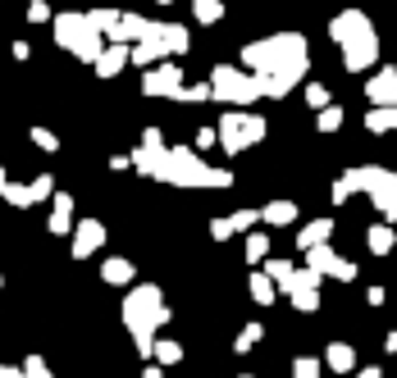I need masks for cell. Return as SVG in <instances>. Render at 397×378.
<instances>
[{
  "label": "cell",
  "mask_w": 397,
  "mask_h": 378,
  "mask_svg": "<svg viewBox=\"0 0 397 378\" xmlns=\"http://www.w3.org/2000/svg\"><path fill=\"white\" fill-rule=\"evenodd\" d=\"M100 278L110 282V287H128V282L137 278V269H132V260H123V255H110L105 264H100Z\"/></svg>",
  "instance_id": "obj_16"
},
{
  "label": "cell",
  "mask_w": 397,
  "mask_h": 378,
  "mask_svg": "<svg viewBox=\"0 0 397 378\" xmlns=\"http://www.w3.org/2000/svg\"><path fill=\"white\" fill-rule=\"evenodd\" d=\"M265 132H270V123L261 114H247V109H224V119L215 123V137H220L224 155H242L247 146L265 141Z\"/></svg>",
  "instance_id": "obj_6"
},
{
  "label": "cell",
  "mask_w": 397,
  "mask_h": 378,
  "mask_svg": "<svg viewBox=\"0 0 397 378\" xmlns=\"http://www.w3.org/2000/svg\"><path fill=\"white\" fill-rule=\"evenodd\" d=\"M51 37H55V46H60V51L78 55L82 64H96V60H100V51H105L100 33H91L82 14H55V19H51Z\"/></svg>",
  "instance_id": "obj_5"
},
{
  "label": "cell",
  "mask_w": 397,
  "mask_h": 378,
  "mask_svg": "<svg viewBox=\"0 0 397 378\" xmlns=\"http://www.w3.org/2000/svg\"><path fill=\"white\" fill-rule=\"evenodd\" d=\"M365 132H397V109H370L365 114Z\"/></svg>",
  "instance_id": "obj_25"
},
{
  "label": "cell",
  "mask_w": 397,
  "mask_h": 378,
  "mask_svg": "<svg viewBox=\"0 0 397 378\" xmlns=\"http://www.w3.org/2000/svg\"><path fill=\"white\" fill-rule=\"evenodd\" d=\"M365 246L375 251V255H388V251L397 246V233H393V224H375L370 233H365Z\"/></svg>",
  "instance_id": "obj_22"
},
{
  "label": "cell",
  "mask_w": 397,
  "mask_h": 378,
  "mask_svg": "<svg viewBox=\"0 0 397 378\" xmlns=\"http://www.w3.org/2000/svg\"><path fill=\"white\" fill-rule=\"evenodd\" d=\"M370 33H375V23H370L365 10H338L329 19V37L338 46H352V42H361V37H370Z\"/></svg>",
  "instance_id": "obj_10"
},
{
  "label": "cell",
  "mask_w": 397,
  "mask_h": 378,
  "mask_svg": "<svg viewBox=\"0 0 397 378\" xmlns=\"http://www.w3.org/2000/svg\"><path fill=\"white\" fill-rule=\"evenodd\" d=\"M342 119H347V114H342V105H324L320 114H315V128H320V132H338Z\"/></svg>",
  "instance_id": "obj_28"
},
{
  "label": "cell",
  "mask_w": 397,
  "mask_h": 378,
  "mask_svg": "<svg viewBox=\"0 0 397 378\" xmlns=\"http://www.w3.org/2000/svg\"><path fill=\"white\" fill-rule=\"evenodd\" d=\"M210 237H215V242L233 237V224H229V219H210Z\"/></svg>",
  "instance_id": "obj_44"
},
{
  "label": "cell",
  "mask_w": 397,
  "mask_h": 378,
  "mask_svg": "<svg viewBox=\"0 0 397 378\" xmlns=\"http://www.w3.org/2000/svg\"><path fill=\"white\" fill-rule=\"evenodd\" d=\"M128 164H132L137 173H146V178H155V183H165L169 146H165V137H160V128H146V132H142V146L128 155Z\"/></svg>",
  "instance_id": "obj_8"
},
{
  "label": "cell",
  "mask_w": 397,
  "mask_h": 378,
  "mask_svg": "<svg viewBox=\"0 0 397 378\" xmlns=\"http://www.w3.org/2000/svg\"><path fill=\"white\" fill-rule=\"evenodd\" d=\"M0 196H5L14 210H28V206H33V192H28L23 183H5V192H0Z\"/></svg>",
  "instance_id": "obj_30"
},
{
  "label": "cell",
  "mask_w": 397,
  "mask_h": 378,
  "mask_svg": "<svg viewBox=\"0 0 397 378\" xmlns=\"http://www.w3.org/2000/svg\"><path fill=\"white\" fill-rule=\"evenodd\" d=\"M100 246H105V224H100V219H82V224H73V260L96 255Z\"/></svg>",
  "instance_id": "obj_13"
},
{
  "label": "cell",
  "mask_w": 397,
  "mask_h": 378,
  "mask_svg": "<svg viewBox=\"0 0 397 378\" xmlns=\"http://www.w3.org/2000/svg\"><path fill=\"white\" fill-rule=\"evenodd\" d=\"M5 183H10V178H5V164H0V192H5Z\"/></svg>",
  "instance_id": "obj_46"
},
{
  "label": "cell",
  "mask_w": 397,
  "mask_h": 378,
  "mask_svg": "<svg viewBox=\"0 0 397 378\" xmlns=\"http://www.w3.org/2000/svg\"><path fill=\"white\" fill-rule=\"evenodd\" d=\"M160 46H165V55H188L192 37H188L183 23H165V28H160Z\"/></svg>",
  "instance_id": "obj_19"
},
{
  "label": "cell",
  "mask_w": 397,
  "mask_h": 378,
  "mask_svg": "<svg viewBox=\"0 0 397 378\" xmlns=\"http://www.w3.org/2000/svg\"><path fill=\"white\" fill-rule=\"evenodd\" d=\"M333 264H338V255H333V246H329V242H324V246H310V251H306V269H310V273L329 278V273H333Z\"/></svg>",
  "instance_id": "obj_21"
},
{
  "label": "cell",
  "mask_w": 397,
  "mask_h": 378,
  "mask_svg": "<svg viewBox=\"0 0 397 378\" xmlns=\"http://www.w3.org/2000/svg\"><path fill=\"white\" fill-rule=\"evenodd\" d=\"M178 100H188V105H201V100H210V82H197V87H183V96Z\"/></svg>",
  "instance_id": "obj_39"
},
{
  "label": "cell",
  "mask_w": 397,
  "mask_h": 378,
  "mask_svg": "<svg viewBox=\"0 0 397 378\" xmlns=\"http://www.w3.org/2000/svg\"><path fill=\"white\" fill-rule=\"evenodd\" d=\"M192 19L206 23V28H215V23L224 19V0H192Z\"/></svg>",
  "instance_id": "obj_24"
},
{
  "label": "cell",
  "mask_w": 397,
  "mask_h": 378,
  "mask_svg": "<svg viewBox=\"0 0 397 378\" xmlns=\"http://www.w3.org/2000/svg\"><path fill=\"white\" fill-rule=\"evenodd\" d=\"M324 360H329V369H338V374H347V369H356V351L347 342H333L329 351H324Z\"/></svg>",
  "instance_id": "obj_23"
},
{
  "label": "cell",
  "mask_w": 397,
  "mask_h": 378,
  "mask_svg": "<svg viewBox=\"0 0 397 378\" xmlns=\"http://www.w3.org/2000/svg\"><path fill=\"white\" fill-rule=\"evenodd\" d=\"M329 278H338V282H352V278H356V264H352V260H338Z\"/></svg>",
  "instance_id": "obj_43"
},
{
  "label": "cell",
  "mask_w": 397,
  "mask_h": 378,
  "mask_svg": "<svg viewBox=\"0 0 397 378\" xmlns=\"http://www.w3.org/2000/svg\"><path fill=\"white\" fill-rule=\"evenodd\" d=\"M51 19H55V14H51L46 0H33V5H28V23H51Z\"/></svg>",
  "instance_id": "obj_41"
},
{
  "label": "cell",
  "mask_w": 397,
  "mask_h": 378,
  "mask_svg": "<svg viewBox=\"0 0 397 378\" xmlns=\"http://www.w3.org/2000/svg\"><path fill=\"white\" fill-rule=\"evenodd\" d=\"M23 378H55V374L46 369L42 356H28V360H23Z\"/></svg>",
  "instance_id": "obj_38"
},
{
  "label": "cell",
  "mask_w": 397,
  "mask_h": 378,
  "mask_svg": "<svg viewBox=\"0 0 397 378\" xmlns=\"http://www.w3.org/2000/svg\"><path fill=\"white\" fill-rule=\"evenodd\" d=\"M356 192H365L370 201H375V210L393 224L397 219V173L393 169H379V164H356V169H347L333 183V201H347V196H356Z\"/></svg>",
  "instance_id": "obj_2"
},
{
  "label": "cell",
  "mask_w": 397,
  "mask_h": 378,
  "mask_svg": "<svg viewBox=\"0 0 397 378\" xmlns=\"http://www.w3.org/2000/svg\"><path fill=\"white\" fill-rule=\"evenodd\" d=\"M119 14H123V10H87L82 19H87V28H91V33H100V37H105V33L114 28V23H119Z\"/></svg>",
  "instance_id": "obj_26"
},
{
  "label": "cell",
  "mask_w": 397,
  "mask_h": 378,
  "mask_svg": "<svg viewBox=\"0 0 397 378\" xmlns=\"http://www.w3.org/2000/svg\"><path fill=\"white\" fill-rule=\"evenodd\" d=\"M292 378H320V360H310V356H301L297 365H292Z\"/></svg>",
  "instance_id": "obj_40"
},
{
  "label": "cell",
  "mask_w": 397,
  "mask_h": 378,
  "mask_svg": "<svg viewBox=\"0 0 397 378\" xmlns=\"http://www.w3.org/2000/svg\"><path fill=\"white\" fill-rule=\"evenodd\" d=\"M69 224H73V196H69V192H55V196H51V219H46V228H51L55 237H64Z\"/></svg>",
  "instance_id": "obj_14"
},
{
  "label": "cell",
  "mask_w": 397,
  "mask_h": 378,
  "mask_svg": "<svg viewBox=\"0 0 397 378\" xmlns=\"http://www.w3.org/2000/svg\"><path fill=\"white\" fill-rule=\"evenodd\" d=\"M165 183H174V187H233V173L229 169H210L192 146H169Z\"/></svg>",
  "instance_id": "obj_4"
},
{
  "label": "cell",
  "mask_w": 397,
  "mask_h": 378,
  "mask_svg": "<svg viewBox=\"0 0 397 378\" xmlns=\"http://www.w3.org/2000/svg\"><path fill=\"white\" fill-rule=\"evenodd\" d=\"M288 296H292L297 310H320V287H297V292H288Z\"/></svg>",
  "instance_id": "obj_32"
},
{
  "label": "cell",
  "mask_w": 397,
  "mask_h": 378,
  "mask_svg": "<svg viewBox=\"0 0 397 378\" xmlns=\"http://www.w3.org/2000/svg\"><path fill=\"white\" fill-rule=\"evenodd\" d=\"M261 333H265V328H261V324H247V328H242V333H238V346H233V351H252V346H256V342H261Z\"/></svg>",
  "instance_id": "obj_37"
},
{
  "label": "cell",
  "mask_w": 397,
  "mask_h": 378,
  "mask_svg": "<svg viewBox=\"0 0 397 378\" xmlns=\"http://www.w3.org/2000/svg\"><path fill=\"white\" fill-rule=\"evenodd\" d=\"M123 324H128V333H132V342H137V351H142V356H151L155 328L169 324L165 296H160V287H155V282H142V287H132V292L123 296Z\"/></svg>",
  "instance_id": "obj_3"
},
{
  "label": "cell",
  "mask_w": 397,
  "mask_h": 378,
  "mask_svg": "<svg viewBox=\"0 0 397 378\" xmlns=\"http://www.w3.org/2000/svg\"><path fill=\"white\" fill-rule=\"evenodd\" d=\"M242 64L252 78H261V96L283 100L310 69V46L301 33H274L242 46Z\"/></svg>",
  "instance_id": "obj_1"
},
{
  "label": "cell",
  "mask_w": 397,
  "mask_h": 378,
  "mask_svg": "<svg viewBox=\"0 0 397 378\" xmlns=\"http://www.w3.org/2000/svg\"><path fill=\"white\" fill-rule=\"evenodd\" d=\"M28 137H33V146H37V151H46V155H55V151H60V137H55L51 128H33Z\"/></svg>",
  "instance_id": "obj_34"
},
{
  "label": "cell",
  "mask_w": 397,
  "mask_h": 378,
  "mask_svg": "<svg viewBox=\"0 0 397 378\" xmlns=\"http://www.w3.org/2000/svg\"><path fill=\"white\" fill-rule=\"evenodd\" d=\"M329 237H333V219H310V224L297 233V246L310 251V246H324Z\"/></svg>",
  "instance_id": "obj_17"
},
{
  "label": "cell",
  "mask_w": 397,
  "mask_h": 378,
  "mask_svg": "<svg viewBox=\"0 0 397 378\" xmlns=\"http://www.w3.org/2000/svg\"><path fill=\"white\" fill-rule=\"evenodd\" d=\"M233 233H252L256 224H261V210H238V215H229Z\"/></svg>",
  "instance_id": "obj_35"
},
{
  "label": "cell",
  "mask_w": 397,
  "mask_h": 378,
  "mask_svg": "<svg viewBox=\"0 0 397 378\" xmlns=\"http://www.w3.org/2000/svg\"><path fill=\"white\" fill-rule=\"evenodd\" d=\"M379 60V33L361 37V42L342 46V64H347V73H365V69H375Z\"/></svg>",
  "instance_id": "obj_12"
},
{
  "label": "cell",
  "mask_w": 397,
  "mask_h": 378,
  "mask_svg": "<svg viewBox=\"0 0 397 378\" xmlns=\"http://www.w3.org/2000/svg\"><path fill=\"white\" fill-rule=\"evenodd\" d=\"M28 192H33V206H42V201L55 196V178H51V173H37L33 183H28Z\"/></svg>",
  "instance_id": "obj_29"
},
{
  "label": "cell",
  "mask_w": 397,
  "mask_h": 378,
  "mask_svg": "<svg viewBox=\"0 0 397 378\" xmlns=\"http://www.w3.org/2000/svg\"><path fill=\"white\" fill-rule=\"evenodd\" d=\"M142 378H160V369H146V374H142Z\"/></svg>",
  "instance_id": "obj_47"
},
{
  "label": "cell",
  "mask_w": 397,
  "mask_h": 378,
  "mask_svg": "<svg viewBox=\"0 0 397 378\" xmlns=\"http://www.w3.org/2000/svg\"><path fill=\"white\" fill-rule=\"evenodd\" d=\"M301 96H306V105L315 109V114H320L324 105H333V91H329L324 82H306V91H301Z\"/></svg>",
  "instance_id": "obj_27"
},
{
  "label": "cell",
  "mask_w": 397,
  "mask_h": 378,
  "mask_svg": "<svg viewBox=\"0 0 397 378\" xmlns=\"http://www.w3.org/2000/svg\"><path fill=\"white\" fill-rule=\"evenodd\" d=\"M151 356L160 360V365H178V360H183V346H178V342H155Z\"/></svg>",
  "instance_id": "obj_33"
},
{
  "label": "cell",
  "mask_w": 397,
  "mask_h": 378,
  "mask_svg": "<svg viewBox=\"0 0 397 378\" xmlns=\"http://www.w3.org/2000/svg\"><path fill=\"white\" fill-rule=\"evenodd\" d=\"M165 60V46L160 42H137V46H128V64H137V69H155Z\"/></svg>",
  "instance_id": "obj_18"
},
{
  "label": "cell",
  "mask_w": 397,
  "mask_h": 378,
  "mask_svg": "<svg viewBox=\"0 0 397 378\" xmlns=\"http://www.w3.org/2000/svg\"><path fill=\"white\" fill-rule=\"evenodd\" d=\"M252 296L261 305H270V301H274V282L265 278V273H252Z\"/></svg>",
  "instance_id": "obj_36"
},
{
  "label": "cell",
  "mask_w": 397,
  "mask_h": 378,
  "mask_svg": "<svg viewBox=\"0 0 397 378\" xmlns=\"http://www.w3.org/2000/svg\"><path fill=\"white\" fill-rule=\"evenodd\" d=\"M265 255H270V237H265V233H247V260L261 264Z\"/></svg>",
  "instance_id": "obj_31"
},
{
  "label": "cell",
  "mask_w": 397,
  "mask_h": 378,
  "mask_svg": "<svg viewBox=\"0 0 397 378\" xmlns=\"http://www.w3.org/2000/svg\"><path fill=\"white\" fill-rule=\"evenodd\" d=\"M142 96H160V100H178L183 96V69L174 60H160L155 69L142 73Z\"/></svg>",
  "instance_id": "obj_9"
},
{
  "label": "cell",
  "mask_w": 397,
  "mask_h": 378,
  "mask_svg": "<svg viewBox=\"0 0 397 378\" xmlns=\"http://www.w3.org/2000/svg\"><path fill=\"white\" fill-rule=\"evenodd\" d=\"M155 5H174V0H155Z\"/></svg>",
  "instance_id": "obj_48"
},
{
  "label": "cell",
  "mask_w": 397,
  "mask_h": 378,
  "mask_svg": "<svg viewBox=\"0 0 397 378\" xmlns=\"http://www.w3.org/2000/svg\"><path fill=\"white\" fill-rule=\"evenodd\" d=\"M210 100L242 109L252 100H261V78H252L247 69H233V64H215L210 69Z\"/></svg>",
  "instance_id": "obj_7"
},
{
  "label": "cell",
  "mask_w": 397,
  "mask_h": 378,
  "mask_svg": "<svg viewBox=\"0 0 397 378\" xmlns=\"http://www.w3.org/2000/svg\"><path fill=\"white\" fill-rule=\"evenodd\" d=\"M356 378H379V369L370 365V369H361V374H356Z\"/></svg>",
  "instance_id": "obj_45"
},
{
  "label": "cell",
  "mask_w": 397,
  "mask_h": 378,
  "mask_svg": "<svg viewBox=\"0 0 397 378\" xmlns=\"http://www.w3.org/2000/svg\"><path fill=\"white\" fill-rule=\"evenodd\" d=\"M261 219L270 228H288V224H297V206L292 201H270V206H261Z\"/></svg>",
  "instance_id": "obj_20"
},
{
  "label": "cell",
  "mask_w": 397,
  "mask_h": 378,
  "mask_svg": "<svg viewBox=\"0 0 397 378\" xmlns=\"http://www.w3.org/2000/svg\"><path fill=\"white\" fill-rule=\"evenodd\" d=\"M123 64H128V46H105V51H100V60H96V64H91V69H96V73L100 78H119L123 73Z\"/></svg>",
  "instance_id": "obj_15"
},
{
  "label": "cell",
  "mask_w": 397,
  "mask_h": 378,
  "mask_svg": "<svg viewBox=\"0 0 397 378\" xmlns=\"http://www.w3.org/2000/svg\"><path fill=\"white\" fill-rule=\"evenodd\" d=\"M365 100H370V109H397V69L393 64H384L365 82Z\"/></svg>",
  "instance_id": "obj_11"
},
{
  "label": "cell",
  "mask_w": 397,
  "mask_h": 378,
  "mask_svg": "<svg viewBox=\"0 0 397 378\" xmlns=\"http://www.w3.org/2000/svg\"><path fill=\"white\" fill-rule=\"evenodd\" d=\"M210 146H220L215 128H197V137H192V151H210Z\"/></svg>",
  "instance_id": "obj_42"
},
{
  "label": "cell",
  "mask_w": 397,
  "mask_h": 378,
  "mask_svg": "<svg viewBox=\"0 0 397 378\" xmlns=\"http://www.w3.org/2000/svg\"><path fill=\"white\" fill-rule=\"evenodd\" d=\"M0 287H5V278H0Z\"/></svg>",
  "instance_id": "obj_49"
}]
</instances>
